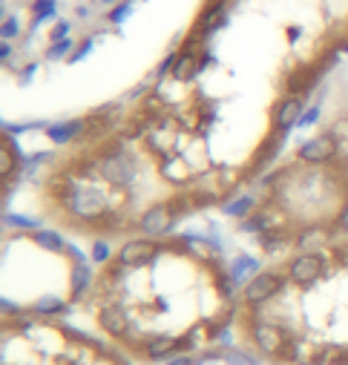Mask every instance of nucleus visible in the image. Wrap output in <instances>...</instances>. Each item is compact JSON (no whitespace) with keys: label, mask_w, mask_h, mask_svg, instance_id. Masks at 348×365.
Instances as JSON below:
<instances>
[{"label":"nucleus","mask_w":348,"mask_h":365,"mask_svg":"<svg viewBox=\"0 0 348 365\" xmlns=\"http://www.w3.org/2000/svg\"><path fill=\"white\" fill-rule=\"evenodd\" d=\"M348 55V0H202L156 78L73 121L29 179L55 230L115 245L239 202Z\"/></svg>","instance_id":"1"},{"label":"nucleus","mask_w":348,"mask_h":365,"mask_svg":"<svg viewBox=\"0 0 348 365\" xmlns=\"http://www.w3.org/2000/svg\"><path fill=\"white\" fill-rule=\"evenodd\" d=\"M239 285L219 245L167 230L109 245L73 311L135 365H170L230 336Z\"/></svg>","instance_id":"2"},{"label":"nucleus","mask_w":348,"mask_h":365,"mask_svg":"<svg viewBox=\"0 0 348 365\" xmlns=\"http://www.w3.org/2000/svg\"><path fill=\"white\" fill-rule=\"evenodd\" d=\"M230 336L268 365H348V233L265 259Z\"/></svg>","instance_id":"3"},{"label":"nucleus","mask_w":348,"mask_h":365,"mask_svg":"<svg viewBox=\"0 0 348 365\" xmlns=\"http://www.w3.org/2000/svg\"><path fill=\"white\" fill-rule=\"evenodd\" d=\"M236 230L265 259L348 233V161L317 127L276 158L239 202Z\"/></svg>","instance_id":"4"},{"label":"nucleus","mask_w":348,"mask_h":365,"mask_svg":"<svg viewBox=\"0 0 348 365\" xmlns=\"http://www.w3.org/2000/svg\"><path fill=\"white\" fill-rule=\"evenodd\" d=\"M81 253L50 230H9L3 239V313L73 311L86 288Z\"/></svg>","instance_id":"5"},{"label":"nucleus","mask_w":348,"mask_h":365,"mask_svg":"<svg viewBox=\"0 0 348 365\" xmlns=\"http://www.w3.org/2000/svg\"><path fill=\"white\" fill-rule=\"evenodd\" d=\"M0 365H135L81 322L52 313H3Z\"/></svg>","instance_id":"6"},{"label":"nucleus","mask_w":348,"mask_h":365,"mask_svg":"<svg viewBox=\"0 0 348 365\" xmlns=\"http://www.w3.org/2000/svg\"><path fill=\"white\" fill-rule=\"evenodd\" d=\"M311 127L334 141V147L348 161V69H337L322 87L311 112Z\"/></svg>","instance_id":"7"},{"label":"nucleus","mask_w":348,"mask_h":365,"mask_svg":"<svg viewBox=\"0 0 348 365\" xmlns=\"http://www.w3.org/2000/svg\"><path fill=\"white\" fill-rule=\"evenodd\" d=\"M170 365H268L265 359H259L257 354L245 351L242 345L230 343V345H213L202 354H193V357H184V359H176Z\"/></svg>","instance_id":"8"}]
</instances>
